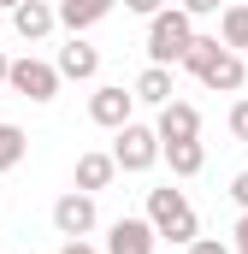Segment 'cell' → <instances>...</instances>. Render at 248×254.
Wrapping results in <instances>:
<instances>
[{"label": "cell", "instance_id": "cell-1", "mask_svg": "<svg viewBox=\"0 0 248 254\" xmlns=\"http://www.w3.org/2000/svg\"><path fill=\"white\" fill-rule=\"evenodd\" d=\"M148 225H154V237H166V243H195L201 237V225H195V207L184 201V190H148Z\"/></svg>", "mask_w": 248, "mask_h": 254}, {"label": "cell", "instance_id": "cell-2", "mask_svg": "<svg viewBox=\"0 0 248 254\" xmlns=\"http://www.w3.org/2000/svg\"><path fill=\"white\" fill-rule=\"evenodd\" d=\"M189 42H195V18H189L184 6H172V12L160 6V12L148 18V60L154 65H178Z\"/></svg>", "mask_w": 248, "mask_h": 254}, {"label": "cell", "instance_id": "cell-3", "mask_svg": "<svg viewBox=\"0 0 248 254\" xmlns=\"http://www.w3.org/2000/svg\"><path fill=\"white\" fill-rule=\"evenodd\" d=\"M154 160H160V136H154L148 125H136V119H130V125H119L113 166H119V172H148Z\"/></svg>", "mask_w": 248, "mask_h": 254}, {"label": "cell", "instance_id": "cell-4", "mask_svg": "<svg viewBox=\"0 0 248 254\" xmlns=\"http://www.w3.org/2000/svg\"><path fill=\"white\" fill-rule=\"evenodd\" d=\"M6 83H12L24 101H54V95H60V71L48 60H12L6 65Z\"/></svg>", "mask_w": 248, "mask_h": 254}, {"label": "cell", "instance_id": "cell-5", "mask_svg": "<svg viewBox=\"0 0 248 254\" xmlns=\"http://www.w3.org/2000/svg\"><path fill=\"white\" fill-rule=\"evenodd\" d=\"M130 107H136V95H130V89H119V83H101V89L89 95V119H95L101 130L130 125Z\"/></svg>", "mask_w": 248, "mask_h": 254}, {"label": "cell", "instance_id": "cell-6", "mask_svg": "<svg viewBox=\"0 0 248 254\" xmlns=\"http://www.w3.org/2000/svg\"><path fill=\"white\" fill-rule=\"evenodd\" d=\"M54 231L60 237H89L95 231V195H83V190H71L54 201Z\"/></svg>", "mask_w": 248, "mask_h": 254}, {"label": "cell", "instance_id": "cell-7", "mask_svg": "<svg viewBox=\"0 0 248 254\" xmlns=\"http://www.w3.org/2000/svg\"><path fill=\"white\" fill-rule=\"evenodd\" d=\"M154 136H160V142H195V136H201V113H195L189 101H166Z\"/></svg>", "mask_w": 248, "mask_h": 254}, {"label": "cell", "instance_id": "cell-8", "mask_svg": "<svg viewBox=\"0 0 248 254\" xmlns=\"http://www.w3.org/2000/svg\"><path fill=\"white\" fill-rule=\"evenodd\" d=\"M154 243H160V237H154L148 219H119V225L107 231V249L101 254H154Z\"/></svg>", "mask_w": 248, "mask_h": 254}, {"label": "cell", "instance_id": "cell-9", "mask_svg": "<svg viewBox=\"0 0 248 254\" xmlns=\"http://www.w3.org/2000/svg\"><path fill=\"white\" fill-rule=\"evenodd\" d=\"M54 24H60V18H54V0H18V6H12V30H18L24 42H42Z\"/></svg>", "mask_w": 248, "mask_h": 254}, {"label": "cell", "instance_id": "cell-10", "mask_svg": "<svg viewBox=\"0 0 248 254\" xmlns=\"http://www.w3.org/2000/svg\"><path fill=\"white\" fill-rule=\"evenodd\" d=\"M60 77H71V83H89L95 71H101V48H89L83 36H71V48H60V65H54Z\"/></svg>", "mask_w": 248, "mask_h": 254}, {"label": "cell", "instance_id": "cell-11", "mask_svg": "<svg viewBox=\"0 0 248 254\" xmlns=\"http://www.w3.org/2000/svg\"><path fill=\"white\" fill-rule=\"evenodd\" d=\"M113 6H119V0H60V6H54V18L77 36V30H89V24H101Z\"/></svg>", "mask_w": 248, "mask_h": 254}, {"label": "cell", "instance_id": "cell-12", "mask_svg": "<svg viewBox=\"0 0 248 254\" xmlns=\"http://www.w3.org/2000/svg\"><path fill=\"white\" fill-rule=\"evenodd\" d=\"M201 83H207V89H219V95H237V89H243V60H237L231 48H219V60L201 71Z\"/></svg>", "mask_w": 248, "mask_h": 254}, {"label": "cell", "instance_id": "cell-13", "mask_svg": "<svg viewBox=\"0 0 248 254\" xmlns=\"http://www.w3.org/2000/svg\"><path fill=\"white\" fill-rule=\"evenodd\" d=\"M160 160H166L178 178H195V172L207 166V148H201V136H195V142H160Z\"/></svg>", "mask_w": 248, "mask_h": 254}, {"label": "cell", "instance_id": "cell-14", "mask_svg": "<svg viewBox=\"0 0 248 254\" xmlns=\"http://www.w3.org/2000/svg\"><path fill=\"white\" fill-rule=\"evenodd\" d=\"M113 172H119V166H113V154H83V160H77V190H83V195L107 190V184H113Z\"/></svg>", "mask_w": 248, "mask_h": 254}, {"label": "cell", "instance_id": "cell-15", "mask_svg": "<svg viewBox=\"0 0 248 254\" xmlns=\"http://www.w3.org/2000/svg\"><path fill=\"white\" fill-rule=\"evenodd\" d=\"M136 101H154V107H166L172 101V65H148L142 77H136V89H130Z\"/></svg>", "mask_w": 248, "mask_h": 254}, {"label": "cell", "instance_id": "cell-16", "mask_svg": "<svg viewBox=\"0 0 248 254\" xmlns=\"http://www.w3.org/2000/svg\"><path fill=\"white\" fill-rule=\"evenodd\" d=\"M213 60H219V36H195V42H189V48H184V60H178V65L201 77V71H207V65H213Z\"/></svg>", "mask_w": 248, "mask_h": 254}, {"label": "cell", "instance_id": "cell-17", "mask_svg": "<svg viewBox=\"0 0 248 254\" xmlns=\"http://www.w3.org/2000/svg\"><path fill=\"white\" fill-rule=\"evenodd\" d=\"M219 30H225V48H248V6H225Z\"/></svg>", "mask_w": 248, "mask_h": 254}, {"label": "cell", "instance_id": "cell-18", "mask_svg": "<svg viewBox=\"0 0 248 254\" xmlns=\"http://www.w3.org/2000/svg\"><path fill=\"white\" fill-rule=\"evenodd\" d=\"M24 148H30L24 130H18V125H0V172H12V166L24 160Z\"/></svg>", "mask_w": 248, "mask_h": 254}, {"label": "cell", "instance_id": "cell-19", "mask_svg": "<svg viewBox=\"0 0 248 254\" xmlns=\"http://www.w3.org/2000/svg\"><path fill=\"white\" fill-rule=\"evenodd\" d=\"M189 254H231V249H225L219 237H195V243H189Z\"/></svg>", "mask_w": 248, "mask_h": 254}, {"label": "cell", "instance_id": "cell-20", "mask_svg": "<svg viewBox=\"0 0 248 254\" xmlns=\"http://www.w3.org/2000/svg\"><path fill=\"white\" fill-rule=\"evenodd\" d=\"M231 201L248 213V172H237V178H231Z\"/></svg>", "mask_w": 248, "mask_h": 254}, {"label": "cell", "instance_id": "cell-21", "mask_svg": "<svg viewBox=\"0 0 248 254\" xmlns=\"http://www.w3.org/2000/svg\"><path fill=\"white\" fill-rule=\"evenodd\" d=\"M231 130L248 142V101H237V107H231Z\"/></svg>", "mask_w": 248, "mask_h": 254}, {"label": "cell", "instance_id": "cell-22", "mask_svg": "<svg viewBox=\"0 0 248 254\" xmlns=\"http://www.w3.org/2000/svg\"><path fill=\"white\" fill-rule=\"evenodd\" d=\"M184 12L189 18H207V12H219V0H184Z\"/></svg>", "mask_w": 248, "mask_h": 254}, {"label": "cell", "instance_id": "cell-23", "mask_svg": "<svg viewBox=\"0 0 248 254\" xmlns=\"http://www.w3.org/2000/svg\"><path fill=\"white\" fill-rule=\"evenodd\" d=\"M124 6H130V12H142V18H154V12H160L166 0H124Z\"/></svg>", "mask_w": 248, "mask_h": 254}, {"label": "cell", "instance_id": "cell-24", "mask_svg": "<svg viewBox=\"0 0 248 254\" xmlns=\"http://www.w3.org/2000/svg\"><path fill=\"white\" fill-rule=\"evenodd\" d=\"M60 254H101V249H89V243H83V237H71V243H65Z\"/></svg>", "mask_w": 248, "mask_h": 254}, {"label": "cell", "instance_id": "cell-25", "mask_svg": "<svg viewBox=\"0 0 248 254\" xmlns=\"http://www.w3.org/2000/svg\"><path fill=\"white\" fill-rule=\"evenodd\" d=\"M237 249L248 254V213H243V219H237Z\"/></svg>", "mask_w": 248, "mask_h": 254}, {"label": "cell", "instance_id": "cell-26", "mask_svg": "<svg viewBox=\"0 0 248 254\" xmlns=\"http://www.w3.org/2000/svg\"><path fill=\"white\" fill-rule=\"evenodd\" d=\"M6 65H12V60H6V54H0V83H6Z\"/></svg>", "mask_w": 248, "mask_h": 254}, {"label": "cell", "instance_id": "cell-27", "mask_svg": "<svg viewBox=\"0 0 248 254\" xmlns=\"http://www.w3.org/2000/svg\"><path fill=\"white\" fill-rule=\"evenodd\" d=\"M0 6H6V12H12V6H18V0H0Z\"/></svg>", "mask_w": 248, "mask_h": 254}, {"label": "cell", "instance_id": "cell-28", "mask_svg": "<svg viewBox=\"0 0 248 254\" xmlns=\"http://www.w3.org/2000/svg\"><path fill=\"white\" fill-rule=\"evenodd\" d=\"M54 6H60V0H54Z\"/></svg>", "mask_w": 248, "mask_h": 254}, {"label": "cell", "instance_id": "cell-29", "mask_svg": "<svg viewBox=\"0 0 248 254\" xmlns=\"http://www.w3.org/2000/svg\"><path fill=\"white\" fill-rule=\"evenodd\" d=\"M0 201H6V195H0Z\"/></svg>", "mask_w": 248, "mask_h": 254}]
</instances>
